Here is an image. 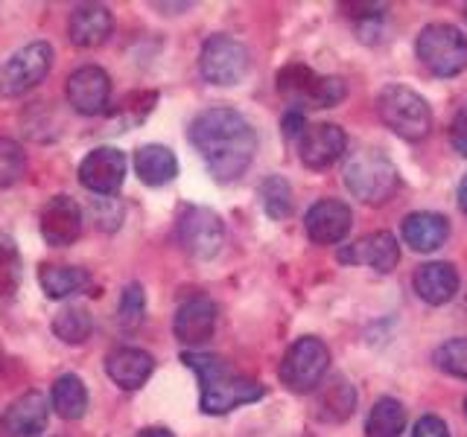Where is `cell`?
<instances>
[{"mask_svg":"<svg viewBox=\"0 0 467 437\" xmlns=\"http://www.w3.org/2000/svg\"><path fill=\"white\" fill-rule=\"evenodd\" d=\"M182 361L193 368L202 385V412L204 414H228L234 408L263 400V385L254 379L237 373L225 359L211 353H184Z\"/></svg>","mask_w":467,"mask_h":437,"instance_id":"cell-2","label":"cell"},{"mask_svg":"<svg viewBox=\"0 0 467 437\" xmlns=\"http://www.w3.org/2000/svg\"><path fill=\"white\" fill-rule=\"evenodd\" d=\"M418 58L435 76H459L467 67V36L450 24L423 26L418 36Z\"/></svg>","mask_w":467,"mask_h":437,"instance_id":"cell-5","label":"cell"},{"mask_svg":"<svg viewBox=\"0 0 467 437\" xmlns=\"http://www.w3.org/2000/svg\"><path fill=\"white\" fill-rule=\"evenodd\" d=\"M354 408H357L354 385H348L342 376H336L325 388H321L318 402H316V414L325 422H342L354 414Z\"/></svg>","mask_w":467,"mask_h":437,"instance_id":"cell-24","label":"cell"},{"mask_svg":"<svg viewBox=\"0 0 467 437\" xmlns=\"http://www.w3.org/2000/svg\"><path fill=\"white\" fill-rule=\"evenodd\" d=\"M459 208H462V213H467V175L459 184Z\"/></svg>","mask_w":467,"mask_h":437,"instance_id":"cell-37","label":"cell"},{"mask_svg":"<svg viewBox=\"0 0 467 437\" xmlns=\"http://www.w3.org/2000/svg\"><path fill=\"white\" fill-rule=\"evenodd\" d=\"M26 172V155L21 143L0 137V187H12Z\"/></svg>","mask_w":467,"mask_h":437,"instance_id":"cell-32","label":"cell"},{"mask_svg":"<svg viewBox=\"0 0 467 437\" xmlns=\"http://www.w3.org/2000/svg\"><path fill=\"white\" fill-rule=\"evenodd\" d=\"M38 283L44 289V295L53 300H62L70 295H79L82 289L91 283V274L77 266H41L38 269Z\"/></svg>","mask_w":467,"mask_h":437,"instance_id":"cell-25","label":"cell"},{"mask_svg":"<svg viewBox=\"0 0 467 437\" xmlns=\"http://www.w3.org/2000/svg\"><path fill=\"white\" fill-rule=\"evenodd\" d=\"M464 15H467V12H464Z\"/></svg>","mask_w":467,"mask_h":437,"instance_id":"cell-40","label":"cell"},{"mask_svg":"<svg viewBox=\"0 0 467 437\" xmlns=\"http://www.w3.org/2000/svg\"><path fill=\"white\" fill-rule=\"evenodd\" d=\"M50 405L47 397L38 391H26L18 400H12L9 408L0 414V432L6 437H38L47 429L50 420Z\"/></svg>","mask_w":467,"mask_h":437,"instance_id":"cell-13","label":"cell"},{"mask_svg":"<svg viewBox=\"0 0 467 437\" xmlns=\"http://www.w3.org/2000/svg\"><path fill=\"white\" fill-rule=\"evenodd\" d=\"M216 330V303L204 295L190 298L187 303L179 306L172 320V332L182 344H204L211 341V335Z\"/></svg>","mask_w":467,"mask_h":437,"instance_id":"cell-18","label":"cell"},{"mask_svg":"<svg viewBox=\"0 0 467 437\" xmlns=\"http://www.w3.org/2000/svg\"><path fill=\"white\" fill-rule=\"evenodd\" d=\"M135 169L143 184L161 187V184H170L175 175H179V160H175L172 149H167V146L146 143L135 152Z\"/></svg>","mask_w":467,"mask_h":437,"instance_id":"cell-23","label":"cell"},{"mask_svg":"<svg viewBox=\"0 0 467 437\" xmlns=\"http://www.w3.org/2000/svg\"><path fill=\"white\" fill-rule=\"evenodd\" d=\"M412 283H415V291L427 303L444 306L456 298V291H459V271L452 269L450 262H423V266H418Z\"/></svg>","mask_w":467,"mask_h":437,"instance_id":"cell-22","label":"cell"},{"mask_svg":"<svg viewBox=\"0 0 467 437\" xmlns=\"http://www.w3.org/2000/svg\"><path fill=\"white\" fill-rule=\"evenodd\" d=\"M252 67V56H248L245 44H240L231 36H211L204 41L199 56V70L211 85H237L248 76Z\"/></svg>","mask_w":467,"mask_h":437,"instance_id":"cell-9","label":"cell"},{"mask_svg":"<svg viewBox=\"0 0 467 437\" xmlns=\"http://www.w3.org/2000/svg\"><path fill=\"white\" fill-rule=\"evenodd\" d=\"M345 184L362 204H386L400 189L398 167L377 149H362L345 164Z\"/></svg>","mask_w":467,"mask_h":437,"instance_id":"cell-3","label":"cell"},{"mask_svg":"<svg viewBox=\"0 0 467 437\" xmlns=\"http://www.w3.org/2000/svg\"><path fill=\"white\" fill-rule=\"evenodd\" d=\"M152 371H155V359L140 347H120L106 359L109 379L123 391H138L152 376Z\"/></svg>","mask_w":467,"mask_h":437,"instance_id":"cell-20","label":"cell"},{"mask_svg":"<svg viewBox=\"0 0 467 437\" xmlns=\"http://www.w3.org/2000/svg\"><path fill=\"white\" fill-rule=\"evenodd\" d=\"M65 94H67V102H70L73 111H79L85 117H94V114H102L109 106L111 79H109V73L102 67L85 65V67L73 70L67 76Z\"/></svg>","mask_w":467,"mask_h":437,"instance_id":"cell-12","label":"cell"},{"mask_svg":"<svg viewBox=\"0 0 467 437\" xmlns=\"http://www.w3.org/2000/svg\"><path fill=\"white\" fill-rule=\"evenodd\" d=\"M50 402L58 417L65 420H79L88 412V388L77 373H65L56 379Z\"/></svg>","mask_w":467,"mask_h":437,"instance_id":"cell-26","label":"cell"},{"mask_svg":"<svg viewBox=\"0 0 467 437\" xmlns=\"http://www.w3.org/2000/svg\"><path fill=\"white\" fill-rule=\"evenodd\" d=\"M350 222H354V216H350V208L339 198H321L316 201L310 210H306V218H304V228H306V237L318 245H336L348 237L350 230Z\"/></svg>","mask_w":467,"mask_h":437,"instance_id":"cell-15","label":"cell"},{"mask_svg":"<svg viewBox=\"0 0 467 437\" xmlns=\"http://www.w3.org/2000/svg\"><path fill=\"white\" fill-rule=\"evenodd\" d=\"M406 429V408L394 397H379L365 420V434L368 437H400Z\"/></svg>","mask_w":467,"mask_h":437,"instance_id":"cell-27","label":"cell"},{"mask_svg":"<svg viewBox=\"0 0 467 437\" xmlns=\"http://www.w3.org/2000/svg\"><path fill=\"white\" fill-rule=\"evenodd\" d=\"M82 233V210L70 196H53L41 210V237L47 245H73Z\"/></svg>","mask_w":467,"mask_h":437,"instance_id":"cell-16","label":"cell"},{"mask_svg":"<svg viewBox=\"0 0 467 437\" xmlns=\"http://www.w3.org/2000/svg\"><path fill=\"white\" fill-rule=\"evenodd\" d=\"M126 178V155L114 146H99V149L88 152L79 164V181L85 189L97 196H111L123 187Z\"/></svg>","mask_w":467,"mask_h":437,"instance_id":"cell-11","label":"cell"},{"mask_svg":"<svg viewBox=\"0 0 467 437\" xmlns=\"http://www.w3.org/2000/svg\"><path fill=\"white\" fill-rule=\"evenodd\" d=\"M348 146V137L339 126L333 123H316V126H306L304 135L298 140V152L304 167L310 169H327L330 164L342 158Z\"/></svg>","mask_w":467,"mask_h":437,"instance_id":"cell-17","label":"cell"},{"mask_svg":"<svg viewBox=\"0 0 467 437\" xmlns=\"http://www.w3.org/2000/svg\"><path fill=\"white\" fill-rule=\"evenodd\" d=\"M94 330V320L82 306H65L62 312H56L53 318V332L56 339H62L65 344H82Z\"/></svg>","mask_w":467,"mask_h":437,"instance_id":"cell-28","label":"cell"},{"mask_svg":"<svg viewBox=\"0 0 467 437\" xmlns=\"http://www.w3.org/2000/svg\"><path fill=\"white\" fill-rule=\"evenodd\" d=\"M111 12L109 6L102 4H82L70 12V21H67V36L70 41L77 44L82 50H91L99 47L102 41L111 36Z\"/></svg>","mask_w":467,"mask_h":437,"instance_id":"cell-19","label":"cell"},{"mask_svg":"<svg viewBox=\"0 0 467 437\" xmlns=\"http://www.w3.org/2000/svg\"><path fill=\"white\" fill-rule=\"evenodd\" d=\"M377 114L403 140H423L432 128L427 99L403 85H389L377 94Z\"/></svg>","mask_w":467,"mask_h":437,"instance_id":"cell-4","label":"cell"},{"mask_svg":"<svg viewBox=\"0 0 467 437\" xmlns=\"http://www.w3.org/2000/svg\"><path fill=\"white\" fill-rule=\"evenodd\" d=\"M450 140H452V149H456L462 158H467V102L459 108L456 120L450 126Z\"/></svg>","mask_w":467,"mask_h":437,"instance_id":"cell-34","label":"cell"},{"mask_svg":"<svg viewBox=\"0 0 467 437\" xmlns=\"http://www.w3.org/2000/svg\"><path fill=\"white\" fill-rule=\"evenodd\" d=\"M432 361H435L438 371H444L450 376H459V379H467V339L444 341L432 353Z\"/></svg>","mask_w":467,"mask_h":437,"instance_id":"cell-31","label":"cell"},{"mask_svg":"<svg viewBox=\"0 0 467 437\" xmlns=\"http://www.w3.org/2000/svg\"><path fill=\"white\" fill-rule=\"evenodd\" d=\"M53 67V47L47 41H33L0 65V97H21L47 79Z\"/></svg>","mask_w":467,"mask_h":437,"instance_id":"cell-8","label":"cell"},{"mask_svg":"<svg viewBox=\"0 0 467 437\" xmlns=\"http://www.w3.org/2000/svg\"><path fill=\"white\" fill-rule=\"evenodd\" d=\"M330 368V350L327 344L316 339V335H304V339L292 341L286 356L281 361V382L298 393L316 391Z\"/></svg>","mask_w":467,"mask_h":437,"instance_id":"cell-7","label":"cell"},{"mask_svg":"<svg viewBox=\"0 0 467 437\" xmlns=\"http://www.w3.org/2000/svg\"><path fill=\"white\" fill-rule=\"evenodd\" d=\"M138 437H175L172 432H167V429H143Z\"/></svg>","mask_w":467,"mask_h":437,"instance_id":"cell-38","label":"cell"},{"mask_svg":"<svg viewBox=\"0 0 467 437\" xmlns=\"http://www.w3.org/2000/svg\"><path fill=\"white\" fill-rule=\"evenodd\" d=\"M464 414H467V400H464Z\"/></svg>","mask_w":467,"mask_h":437,"instance_id":"cell-39","label":"cell"},{"mask_svg":"<svg viewBox=\"0 0 467 437\" xmlns=\"http://www.w3.org/2000/svg\"><path fill=\"white\" fill-rule=\"evenodd\" d=\"M190 143L216 181H237L252 167L257 135L240 111L208 108L190 123Z\"/></svg>","mask_w":467,"mask_h":437,"instance_id":"cell-1","label":"cell"},{"mask_svg":"<svg viewBox=\"0 0 467 437\" xmlns=\"http://www.w3.org/2000/svg\"><path fill=\"white\" fill-rule=\"evenodd\" d=\"M277 87L301 108H333L345 99V82L333 76H318L304 65H289L277 73Z\"/></svg>","mask_w":467,"mask_h":437,"instance_id":"cell-6","label":"cell"},{"mask_svg":"<svg viewBox=\"0 0 467 437\" xmlns=\"http://www.w3.org/2000/svg\"><path fill=\"white\" fill-rule=\"evenodd\" d=\"M412 437H450V429H447V422H444L441 417L427 414V417H420V420L415 422Z\"/></svg>","mask_w":467,"mask_h":437,"instance_id":"cell-35","label":"cell"},{"mask_svg":"<svg viewBox=\"0 0 467 437\" xmlns=\"http://www.w3.org/2000/svg\"><path fill=\"white\" fill-rule=\"evenodd\" d=\"M143 312H146V295H143V289L138 283L126 286L123 295H120V324L126 330L140 327Z\"/></svg>","mask_w":467,"mask_h":437,"instance_id":"cell-33","label":"cell"},{"mask_svg":"<svg viewBox=\"0 0 467 437\" xmlns=\"http://www.w3.org/2000/svg\"><path fill=\"white\" fill-rule=\"evenodd\" d=\"M304 128H306V120H304L301 108H292V111L284 114V135H286V137H298V135H304Z\"/></svg>","mask_w":467,"mask_h":437,"instance_id":"cell-36","label":"cell"},{"mask_svg":"<svg viewBox=\"0 0 467 437\" xmlns=\"http://www.w3.org/2000/svg\"><path fill=\"white\" fill-rule=\"evenodd\" d=\"M339 259L350 262V266H368L379 274H389L400 262V245L389 230H377L368 233V237H359L354 245H345L339 251Z\"/></svg>","mask_w":467,"mask_h":437,"instance_id":"cell-14","label":"cell"},{"mask_svg":"<svg viewBox=\"0 0 467 437\" xmlns=\"http://www.w3.org/2000/svg\"><path fill=\"white\" fill-rule=\"evenodd\" d=\"M400 233H403V242L412 248V251H420V254H430V251H438L447 237H450V222L441 216V213H409L400 225Z\"/></svg>","mask_w":467,"mask_h":437,"instance_id":"cell-21","label":"cell"},{"mask_svg":"<svg viewBox=\"0 0 467 437\" xmlns=\"http://www.w3.org/2000/svg\"><path fill=\"white\" fill-rule=\"evenodd\" d=\"M260 204L275 222L277 218H286L292 213V187L286 184V178L269 175V178L260 184Z\"/></svg>","mask_w":467,"mask_h":437,"instance_id":"cell-29","label":"cell"},{"mask_svg":"<svg viewBox=\"0 0 467 437\" xmlns=\"http://www.w3.org/2000/svg\"><path fill=\"white\" fill-rule=\"evenodd\" d=\"M225 239V225L211 208H184L179 216V242L196 259H211Z\"/></svg>","mask_w":467,"mask_h":437,"instance_id":"cell-10","label":"cell"},{"mask_svg":"<svg viewBox=\"0 0 467 437\" xmlns=\"http://www.w3.org/2000/svg\"><path fill=\"white\" fill-rule=\"evenodd\" d=\"M21 277H24V259L18 245L6 233H0V295H12L21 286Z\"/></svg>","mask_w":467,"mask_h":437,"instance_id":"cell-30","label":"cell"}]
</instances>
